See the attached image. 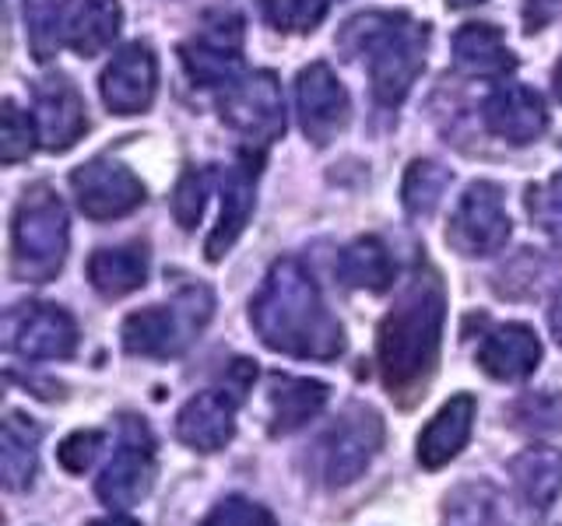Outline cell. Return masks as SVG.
I'll list each match as a JSON object with an SVG mask.
<instances>
[{
	"mask_svg": "<svg viewBox=\"0 0 562 526\" xmlns=\"http://www.w3.org/2000/svg\"><path fill=\"white\" fill-rule=\"evenodd\" d=\"M383 418L369 403H348L334 425L316 438L313 470L324 488H348L359 481L383 449Z\"/></svg>",
	"mask_w": 562,
	"mask_h": 526,
	"instance_id": "6",
	"label": "cell"
},
{
	"mask_svg": "<svg viewBox=\"0 0 562 526\" xmlns=\"http://www.w3.org/2000/svg\"><path fill=\"white\" fill-rule=\"evenodd\" d=\"M509 421L520 432H559L562 428V393L555 390H538L524 393L514 408H509Z\"/></svg>",
	"mask_w": 562,
	"mask_h": 526,
	"instance_id": "30",
	"label": "cell"
},
{
	"mask_svg": "<svg viewBox=\"0 0 562 526\" xmlns=\"http://www.w3.org/2000/svg\"><path fill=\"white\" fill-rule=\"evenodd\" d=\"M88 281L102 298H123L148 281V245L127 242L113 250H95L88 260Z\"/></svg>",
	"mask_w": 562,
	"mask_h": 526,
	"instance_id": "25",
	"label": "cell"
},
{
	"mask_svg": "<svg viewBox=\"0 0 562 526\" xmlns=\"http://www.w3.org/2000/svg\"><path fill=\"white\" fill-rule=\"evenodd\" d=\"M552 84H555V99L562 102V60L555 64V75H552Z\"/></svg>",
	"mask_w": 562,
	"mask_h": 526,
	"instance_id": "40",
	"label": "cell"
},
{
	"mask_svg": "<svg viewBox=\"0 0 562 526\" xmlns=\"http://www.w3.org/2000/svg\"><path fill=\"white\" fill-rule=\"evenodd\" d=\"M439 526H514L503 508L499 491L488 481H471L453 488L443 502V523Z\"/></svg>",
	"mask_w": 562,
	"mask_h": 526,
	"instance_id": "28",
	"label": "cell"
},
{
	"mask_svg": "<svg viewBox=\"0 0 562 526\" xmlns=\"http://www.w3.org/2000/svg\"><path fill=\"white\" fill-rule=\"evenodd\" d=\"M453 64L471 78H503L517 67L503 32L488 22H468L453 35Z\"/></svg>",
	"mask_w": 562,
	"mask_h": 526,
	"instance_id": "24",
	"label": "cell"
},
{
	"mask_svg": "<svg viewBox=\"0 0 562 526\" xmlns=\"http://www.w3.org/2000/svg\"><path fill=\"white\" fill-rule=\"evenodd\" d=\"M85 526H140L134 516H123V513H113V516H102V519H92Z\"/></svg>",
	"mask_w": 562,
	"mask_h": 526,
	"instance_id": "39",
	"label": "cell"
},
{
	"mask_svg": "<svg viewBox=\"0 0 562 526\" xmlns=\"http://www.w3.org/2000/svg\"><path fill=\"white\" fill-rule=\"evenodd\" d=\"M105 443V435L95 428H81V432H70L60 449H57V460L67 473H85L88 467L95 464V456Z\"/></svg>",
	"mask_w": 562,
	"mask_h": 526,
	"instance_id": "37",
	"label": "cell"
},
{
	"mask_svg": "<svg viewBox=\"0 0 562 526\" xmlns=\"http://www.w3.org/2000/svg\"><path fill=\"white\" fill-rule=\"evenodd\" d=\"M201 526H278V519L271 516V508H263L260 502L233 495L211 508L201 519Z\"/></svg>",
	"mask_w": 562,
	"mask_h": 526,
	"instance_id": "36",
	"label": "cell"
},
{
	"mask_svg": "<svg viewBox=\"0 0 562 526\" xmlns=\"http://www.w3.org/2000/svg\"><path fill=\"white\" fill-rule=\"evenodd\" d=\"M295 110H299V123H303V134L316 148L330 145L351 119V102L345 84L334 78V70L327 64H310L299 70Z\"/></svg>",
	"mask_w": 562,
	"mask_h": 526,
	"instance_id": "13",
	"label": "cell"
},
{
	"mask_svg": "<svg viewBox=\"0 0 562 526\" xmlns=\"http://www.w3.org/2000/svg\"><path fill=\"white\" fill-rule=\"evenodd\" d=\"M218 113L236 134L260 148L285 134V99H281V84L271 70L236 78L218 99Z\"/></svg>",
	"mask_w": 562,
	"mask_h": 526,
	"instance_id": "8",
	"label": "cell"
},
{
	"mask_svg": "<svg viewBox=\"0 0 562 526\" xmlns=\"http://www.w3.org/2000/svg\"><path fill=\"white\" fill-rule=\"evenodd\" d=\"M257 172H260V158H254L250 151L239 155V162L233 169H225L222 215H218V225L211 228L207 245H204L211 263H218L228 250H233L243 236V228L250 225L254 204H257Z\"/></svg>",
	"mask_w": 562,
	"mask_h": 526,
	"instance_id": "17",
	"label": "cell"
},
{
	"mask_svg": "<svg viewBox=\"0 0 562 526\" xmlns=\"http://www.w3.org/2000/svg\"><path fill=\"white\" fill-rule=\"evenodd\" d=\"M450 180H453L450 169L429 162V158H418V162L408 165V175H404V186H401L404 210H408L412 218H429L439 207V201H443Z\"/></svg>",
	"mask_w": 562,
	"mask_h": 526,
	"instance_id": "29",
	"label": "cell"
},
{
	"mask_svg": "<svg viewBox=\"0 0 562 526\" xmlns=\"http://www.w3.org/2000/svg\"><path fill=\"white\" fill-rule=\"evenodd\" d=\"M239 393L228 386H215L198 397H190L180 414H176V438L198 453H218L233 443L236 435V411Z\"/></svg>",
	"mask_w": 562,
	"mask_h": 526,
	"instance_id": "15",
	"label": "cell"
},
{
	"mask_svg": "<svg viewBox=\"0 0 562 526\" xmlns=\"http://www.w3.org/2000/svg\"><path fill=\"white\" fill-rule=\"evenodd\" d=\"M447 323V288L432 267H422L376 327V368L383 390L401 408H415L439 365Z\"/></svg>",
	"mask_w": 562,
	"mask_h": 526,
	"instance_id": "1",
	"label": "cell"
},
{
	"mask_svg": "<svg viewBox=\"0 0 562 526\" xmlns=\"http://www.w3.org/2000/svg\"><path fill=\"white\" fill-rule=\"evenodd\" d=\"M509 478L520 502L535 516H544L562 495V449L552 446H531L509 460Z\"/></svg>",
	"mask_w": 562,
	"mask_h": 526,
	"instance_id": "23",
	"label": "cell"
},
{
	"mask_svg": "<svg viewBox=\"0 0 562 526\" xmlns=\"http://www.w3.org/2000/svg\"><path fill=\"white\" fill-rule=\"evenodd\" d=\"M67 242V207L57 190L46 183L29 186L11 221V274L25 285H46L64 271Z\"/></svg>",
	"mask_w": 562,
	"mask_h": 526,
	"instance_id": "4",
	"label": "cell"
},
{
	"mask_svg": "<svg viewBox=\"0 0 562 526\" xmlns=\"http://www.w3.org/2000/svg\"><path fill=\"white\" fill-rule=\"evenodd\" d=\"M541 365V341L531 327L503 323L492 327L479 344V368L496 382H520Z\"/></svg>",
	"mask_w": 562,
	"mask_h": 526,
	"instance_id": "19",
	"label": "cell"
},
{
	"mask_svg": "<svg viewBox=\"0 0 562 526\" xmlns=\"http://www.w3.org/2000/svg\"><path fill=\"white\" fill-rule=\"evenodd\" d=\"M338 274L348 288L359 291H386L394 285V260L386 253V245L373 236L356 239L345 245V253L338 256Z\"/></svg>",
	"mask_w": 562,
	"mask_h": 526,
	"instance_id": "27",
	"label": "cell"
},
{
	"mask_svg": "<svg viewBox=\"0 0 562 526\" xmlns=\"http://www.w3.org/2000/svg\"><path fill=\"white\" fill-rule=\"evenodd\" d=\"M35 134H40V145L46 151H67L75 148L81 134L88 130V116H85V102L78 95V88L70 84L64 75L43 78L35 84Z\"/></svg>",
	"mask_w": 562,
	"mask_h": 526,
	"instance_id": "16",
	"label": "cell"
},
{
	"mask_svg": "<svg viewBox=\"0 0 562 526\" xmlns=\"http://www.w3.org/2000/svg\"><path fill=\"white\" fill-rule=\"evenodd\" d=\"M25 22H29V46L35 53V60H49L64 46L57 0H32L25 8Z\"/></svg>",
	"mask_w": 562,
	"mask_h": 526,
	"instance_id": "34",
	"label": "cell"
},
{
	"mask_svg": "<svg viewBox=\"0 0 562 526\" xmlns=\"http://www.w3.org/2000/svg\"><path fill=\"white\" fill-rule=\"evenodd\" d=\"M70 190H75L78 207L92 221H113L145 204V183L113 158H92L70 172Z\"/></svg>",
	"mask_w": 562,
	"mask_h": 526,
	"instance_id": "12",
	"label": "cell"
},
{
	"mask_svg": "<svg viewBox=\"0 0 562 526\" xmlns=\"http://www.w3.org/2000/svg\"><path fill=\"white\" fill-rule=\"evenodd\" d=\"M257 338L278 355L334 362L345 351V327L299 260H274L250 302Z\"/></svg>",
	"mask_w": 562,
	"mask_h": 526,
	"instance_id": "2",
	"label": "cell"
},
{
	"mask_svg": "<svg viewBox=\"0 0 562 526\" xmlns=\"http://www.w3.org/2000/svg\"><path fill=\"white\" fill-rule=\"evenodd\" d=\"M549 327H552V338H555V344L562 347V288L555 291V298H552V309H549Z\"/></svg>",
	"mask_w": 562,
	"mask_h": 526,
	"instance_id": "38",
	"label": "cell"
},
{
	"mask_svg": "<svg viewBox=\"0 0 562 526\" xmlns=\"http://www.w3.org/2000/svg\"><path fill=\"white\" fill-rule=\"evenodd\" d=\"M99 88H102L105 110L113 116L145 113L155 99V88H158V64H155L151 46H145V43L123 46L110 60V67L102 70Z\"/></svg>",
	"mask_w": 562,
	"mask_h": 526,
	"instance_id": "14",
	"label": "cell"
},
{
	"mask_svg": "<svg viewBox=\"0 0 562 526\" xmlns=\"http://www.w3.org/2000/svg\"><path fill=\"white\" fill-rule=\"evenodd\" d=\"M509 225L503 190L496 183H471L461 204L453 207L447 242L461 256H492L509 242Z\"/></svg>",
	"mask_w": 562,
	"mask_h": 526,
	"instance_id": "10",
	"label": "cell"
},
{
	"mask_svg": "<svg viewBox=\"0 0 562 526\" xmlns=\"http://www.w3.org/2000/svg\"><path fill=\"white\" fill-rule=\"evenodd\" d=\"M260 11L278 32H313L324 22L327 0H260Z\"/></svg>",
	"mask_w": 562,
	"mask_h": 526,
	"instance_id": "31",
	"label": "cell"
},
{
	"mask_svg": "<svg viewBox=\"0 0 562 526\" xmlns=\"http://www.w3.org/2000/svg\"><path fill=\"white\" fill-rule=\"evenodd\" d=\"M338 49L351 60H366L376 102L394 110L426 67L429 28L401 11H366L345 22Z\"/></svg>",
	"mask_w": 562,
	"mask_h": 526,
	"instance_id": "3",
	"label": "cell"
},
{
	"mask_svg": "<svg viewBox=\"0 0 562 526\" xmlns=\"http://www.w3.org/2000/svg\"><path fill=\"white\" fill-rule=\"evenodd\" d=\"M4 344L25 362L70 358L78 347V323L70 312L49 302H22L4 316Z\"/></svg>",
	"mask_w": 562,
	"mask_h": 526,
	"instance_id": "9",
	"label": "cell"
},
{
	"mask_svg": "<svg viewBox=\"0 0 562 526\" xmlns=\"http://www.w3.org/2000/svg\"><path fill=\"white\" fill-rule=\"evenodd\" d=\"M35 140H40V134H35V119H29L18 105L8 99L4 110H0V162H22V158L32 155Z\"/></svg>",
	"mask_w": 562,
	"mask_h": 526,
	"instance_id": "32",
	"label": "cell"
},
{
	"mask_svg": "<svg viewBox=\"0 0 562 526\" xmlns=\"http://www.w3.org/2000/svg\"><path fill=\"white\" fill-rule=\"evenodd\" d=\"M151 484H155V438L145 421L123 414L113 460L102 467L95 481V495L110 508H131L148 495Z\"/></svg>",
	"mask_w": 562,
	"mask_h": 526,
	"instance_id": "7",
	"label": "cell"
},
{
	"mask_svg": "<svg viewBox=\"0 0 562 526\" xmlns=\"http://www.w3.org/2000/svg\"><path fill=\"white\" fill-rule=\"evenodd\" d=\"M330 397V386L321 379H306V376H274L271 390H268V432L278 435H292L313 421L324 411V403Z\"/></svg>",
	"mask_w": 562,
	"mask_h": 526,
	"instance_id": "22",
	"label": "cell"
},
{
	"mask_svg": "<svg viewBox=\"0 0 562 526\" xmlns=\"http://www.w3.org/2000/svg\"><path fill=\"white\" fill-rule=\"evenodd\" d=\"M485 127L506 145H535L549 127L544 99L527 84H499L482 105Z\"/></svg>",
	"mask_w": 562,
	"mask_h": 526,
	"instance_id": "18",
	"label": "cell"
},
{
	"mask_svg": "<svg viewBox=\"0 0 562 526\" xmlns=\"http://www.w3.org/2000/svg\"><path fill=\"white\" fill-rule=\"evenodd\" d=\"M207 172L204 169H187L180 175V183L172 190V218L180 228H198L201 215H204V201H207Z\"/></svg>",
	"mask_w": 562,
	"mask_h": 526,
	"instance_id": "35",
	"label": "cell"
},
{
	"mask_svg": "<svg viewBox=\"0 0 562 526\" xmlns=\"http://www.w3.org/2000/svg\"><path fill=\"white\" fill-rule=\"evenodd\" d=\"M474 4H482V0H447V8H453V11H464V8H474Z\"/></svg>",
	"mask_w": 562,
	"mask_h": 526,
	"instance_id": "41",
	"label": "cell"
},
{
	"mask_svg": "<svg viewBox=\"0 0 562 526\" xmlns=\"http://www.w3.org/2000/svg\"><path fill=\"white\" fill-rule=\"evenodd\" d=\"M193 84L228 88L243 64V18L236 11H215L204 18L198 35L180 49Z\"/></svg>",
	"mask_w": 562,
	"mask_h": 526,
	"instance_id": "11",
	"label": "cell"
},
{
	"mask_svg": "<svg viewBox=\"0 0 562 526\" xmlns=\"http://www.w3.org/2000/svg\"><path fill=\"white\" fill-rule=\"evenodd\" d=\"M527 215L555 245H562V172L527 190Z\"/></svg>",
	"mask_w": 562,
	"mask_h": 526,
	"instance_id": "33",
	"label": "cell"
},
{
	"mask_svg": "<svg viewBox=\"0 0 562 526\" xmlns=\"http://www.w3.org/2000/svg\"><path fill=\"white\" fill-rule=\"evenodd\" d=\"M40 425L22 414V411H8L4 418V435H0V473H4V488L8 491H25L35 478V467H40Z\"/></svg>",
	"mask_w": 562,
	"mask_h": 526,
	"instance_id": "26",
	"label": "cell"
},
{
	"mask_svg": "<svg viewBox=\"0 0 562 526\" xmlns=\"http://www.w3.org/2000/svg\"><path fill=\"white\" fill-rule=\"evenodd\" d=\"M60 39L78 57H99L120 35L123 11L120 0H57Z\"/></svg>",
	"mask_w": 562,
	"mask_h": 526,
	"instance_id": "20",
	"label": "cell"
},
{
	"mask_svg": "<svg viewBox=\"0 0 562 526\" xmlns=\"http://www.w3.org/2000/svg\"><path fill=\"white\" fill-rule=\"evenodd\" d=\"M215 312V295L204 285H190L169 306H148L131 312L120 327V341L127 355L140 358H176L198 341Z\"/></svg>",
	"mask_w": 562,
	"mask_h": 526,
	"instance_id": "5",
	"label": "cell"
},
{
	"mask_svg": "<svg viewBox=\"0 0 562 526\" xmlns=\"http://www.w3.org/2000/svg\"><path fill=\"white\" fill-rule=\"evenodd\" d=\"M474 418H479V400L471 393H453L443 408L432 414V421L418 435V464L426 470L447 467L457 453L468 446Z\"/></svg>",
	"mask_w": 562,
	"mask_h": 526,
	"instance_id": "21",
	"label": "cell"
}]
</instances>
